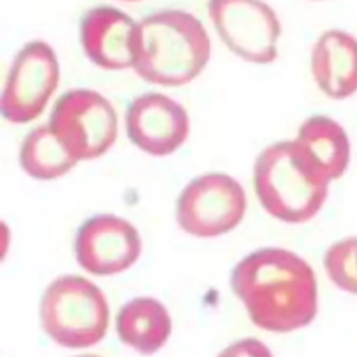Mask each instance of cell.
<instances>
[{"label": "cell", "instance_id": "cell-1", "mask_svg": "<svg viewBox=\"0 0 357 357\" xmlns=\"http://www.w3.org/2000/svg\"><path fill=\"white\" fill-rule=\"evenodd\" d=\"M230 284L251 321L271 332H291L317 315L318 291L310 264L284 248H261L231 271Z\"/></svg>", "mask_w": 357, "mask_h": 357}, {"label": "cell", "instance_id": "cell-2", "mask_svg": "<svg viewBox=\"0 0 357 357\" xmlns=\"http://www.w3.org/2000/svg\"><path fill=\"white\" fill-rule=\"evenodd\" d=\"M134 71L146 82L181 86L197 78L211 57L204 24L184 10L155 11L137 22Z\"/></svg>", "mask_w": 357, "mask_h": 357}, {"label": "cell", "instance_id": "cell-3", "mask_svg": "<svg viewBox=\"0 0 357 357\" xmlns=\"http://www.w3.org/2000/svg\"><path fill=\"white\" fill-rule=\"evenodd\" d=\"M329 183L301 156L296 144L266 146L254 166V190L264 209L286 223H304L324 206Z\"/></svg>", "mask_w": 357, "mask_h": 357}, {"label": "cell", "instance_id": "cell-4", "mask_svg": "<svg viewBox=\"0 0 357 357\" xmlns=\"http://www.w3.org/2000/svg\"><path fill=\"white\" fill-rule=\"evenodd\" d=\"M45 332L60 346L89 347L100 342L109 325V307L100 289L78 275L53 280L40 301Z\"/></svg>", "mask_w": 357, "mask_h": 357}, {"label": "cell", "instance_id": "cell-5", "mask_svg": "<svg viewBox=\"0 0 357 357\" xmlns=\"http://www.w3.org/2000/svg\"><path fill=\"white\" fill-rule=\"evenodd\" d=\"M47 124L73 156L89 160L102 156L114 144L119 119L103 95L78 88L56 100Z\"/></svg>", "mask_w": 357, "mask_h": 357}, {"label": "cell", "instance_id": "cell-6", "mask_svg": "<svg viewBox=\"0 0 357 357\" xmlns=\"http://www.w3.org/2000/svg\"><path fill=\"white\" fill-rule=\"evenodd\" d=\"M208 14L223 45L237 57L269 64L282 33L275 10L262 0H209Z\"/></svg>", "mask_w": 357, "mask_h": 357}, {"label": "cell", "instance_id": "cell-7", "mask_svg": "<svg viewBox=\"0 0 357 357\" xmlns=\"http://www.w3.org/2000/svg\"><path fill=\"white\" fill-rule=\"evenodd\" d=\"M60 81L54 50L43 40L24 45L15 54L1 92V116L13 124L36 120Z\"/></svg>", "mask_w": 357, "mask_h": 357}, {"label": "cell", "instance_id": "cell-8", "mask_svg": "<svg viewBox=\"0 0 357 357\" xmlns=\"http://www.w3.org/2000/svg\"><path fill=\"white\" fill-rule=\"evenodd\" d=\"M247 198L237 180L225 173L195 177L177 199L180 227L197 237H216L234 229L243 219Z\"/></svg>", "mask_w": 357, "mask_h": 357}, {"label": "cell", "instance_id": "cell-9", "mask_svg": "<svg viewBox=\"0 0 357 357\" xmlns=\"http://www.w3.org/2000/svg\"><path fill=\"white\" fill-rule=\"evenodd\" d=\"M128 139L152 156H166L177 151L188 137L187 110L170 96L146 92L131 100L126 112Z\"/></svg>", "mask_w": 357, "mask_h": 357}, {"label": "cell", "instance_id": "cell-10", "mask_svg": "<svg viewBox=\"0 0 357 357\" xmlns=\"http://www.w3.org/2000/svg\"><path fill=\"white\" fill-rule=\"evenodd\" d=\"M141 254L138 230L126 219L103 213L86 219L75 236L78 264L93 275L128 269Z\"/></svg>", "mask_w": 357, "mask_h": 357}, {"label": "cell", "instance_id": "cell-11", "mask_svg": "<svg viewBox=\"0 0 357 357\" xmlns=\"http://www.w3.org/2000/svg\"><path fill=\"white\" fill-rule=\"evenodd\" d=\"M137 21L112 6L89 8L79 22V40L86 57L99 68H132Z\"/></svg>", "mask_w": 357, "mask_h": 357}, {"label": "cell", "instance_id": "cell-12", "mask_svg": "<svg viewBox=\"0 0 357 357\" xmlns=\"http://www.w3.org/2000/svg\"><path fill=\"white\" fill-rule=\"evenodd\" d=\"M311 74L318 89L343 100L357 92V38L332 28L319 35L311 50Z\"/></svg>", "mask_w": 357, "mask_h": 357}, {"label": "cell", "instance_id": "cell-13", "mask_svg": "<svg viewBox=\"0 0 357 357\" xmlns=\"http://www.w3.org/2000/svg\"><path fill=\"white\" fill-rule=\"evenodd\" d=\"M307 163L329 184L340 178L350 163V139L335 119L315 114L305 119L293 139Z\"/></svg>", "mask_w": 357, "mask_h": 357}, {"label": "cell", "instance_id": "cell-14", "mask_svg": "<svg viewBox=\"0 0 357 357\" xmlns=\"http://www.w3.org/2000/svg\"><path fill=\"white\" fill-rule=\"evenodd\" d=\"M116 329L121 342L142 354H152L167 340L172 319L166 307L156 298L137 297L119 310Z\"/></svg>", "mask_w": 357, "mask_h": 357}, {"label": "cell", "instance_id": "cell-15", "mask_svg": "<svg viewBox=\"0 0 357 357\" xmlns=\"http://www.w3.org/2000/svg\"><path fill=\"white\" fill-rule=\"evenodd\" d=\"M78 162L49 124L32 128L20 148L21 169L36 180L57 178L70 172Z\"/></svg>", "mask_w": 357, "mask_h": 357}, {"label": "cell", "instance_id": "cell-16", "mask_svg": "<svg viewBox=\"0 0 357 357\" xmlns=\"http://www.w3.org/2000/svg\"><path fill=\"white\" fill-rule=\"evenodd\" d=\"M324 266L332 283L346 293L357 294V237L333 243L325 252Z\"/></svg>", "mask_w": 357, "mask_h": 357}, {"label": "cell", "instance_id": "cell-17", "mask_svg": "<svg viewBox=\"0 0 357 357\" xmlns=\"http://www.w3.org/2000/svg\"><path fill=\"white\" fill-rule=\"evenodd\" d=\"M218 357H272V353L261 340L247 337L231 343Z\"/></svg>", "mask_w": 357, "mask_h": 357}, {"label": "cell", "instance_id": "cell-18", "mask_svg": "<svg viewBox=\"0 0 357 357\" xmlns=\"http://www.w3.org/2000/svg\"><path fill=\"white\" fill-rule=\"evenodd\" d=\"M77 357H99V356H95V354H82V356H77Z\"/></svg>", "mask_w": 357, "mask_h": 357}, {"label": "cell", "instance_id": "cell-19", "mask_svg": "<svg viewBox=\"0 0 357 357\" xmlns=\"http://www.w3.org/2000/svg\"><path fill=\"white\" fill-rule=\"evenodd\" d=\"M123 1H141V0H123Z\"/></svg>", "mask_w": 357, "mask_h": 357}, {"label": "cell", "instance_id": "cell-20", "mask_svg": "<svg viewBox=\"0 0 357 357\" xmlns=\"http://www.w3.org/2000/svg\"><path fill=\"white\" fill-rule=\"evenodd\" d=\"M312 1H321V0H312Z\"/></svg>", "mask_w": 357, "mask_h": 357}]
</instances>
